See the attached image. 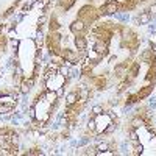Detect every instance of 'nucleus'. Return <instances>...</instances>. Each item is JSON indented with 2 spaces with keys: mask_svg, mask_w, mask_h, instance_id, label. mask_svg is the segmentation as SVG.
Masks as SVG:
<instances>
[{
  "mask_svg": "<svg viewBox=\"0 0 156 156\" xmlns=\"http://www.w3.org/2000/svg\"><path fill=\"white\" fill-rule=\"evenodd\" d=\"M119 8H120L119 2H115V0H106V3L100 8V11L103 14H112V12H115Z\"/></svg>",
  "mask_w": 156,
  "mask_h": 156,
  "instance_id": "1",
  "label": "nucleus"
},
{
  "mask_svg": "<svg viewBox=\"0 0 156 156\" xmlns=\"http://www.w3.org/2000/svg\"><path fill=\"white\" fill-rule=\"evenodd\" d=\"M97 150H100V151H97V153H101V151H106V150H108V144H106V142H103V144H100V145L97 147Z\"/></svg>",
  "mask_w": 156,
  "mask_h": 156,
  "instance_id": "8",
  "label": "nucleus"
},
{
  "mask_svg": "<svg viewBox=\"0 0 156 156\" xmlns=\"http://www.w3.org/2000/svg\"><path fill=\"white\" fill-rule=\"evenodd\" d=\"M131 123H133V126H134V128H139V126L144 125V120H142L140 117H136V119H133V122H131Z\"/></svg>",
  "mask_w": 156,
  "mask_h": 156,
  "instance_id": "6",
  "label": "nucleus"
},
{
  "mask_svg": "<svg viewBox=\"0 0 156 156\" xmlns=\"http://www.w3.org/2000/svg\"><path fill=\"white\" fill-rule=\"evenodd\" d=\"M75 45H76V48L78 50H86V47H87V42H86V39L83 37V36H76L75 37Z\"/></svg>",
  "mask_w": 156,
  "mask_h": 156,
  "instance_id": "3",
  "label": "nucleus"
},
{
  "mask_svg": "<svg viewBox=\"0 0 156 156\" xmlns=\"http://www.w3.org/2000/svg\"><path fill=\"white\" fill-rule=\"evenodd\" d=\"M139 22H140V23H148V22H150V14H142V16L139 17Z\"/></svg>",
  "mask_w": 156,
  "mask_h": 156,
  "instance_id": "7",
  "label": "nucleus"
},
{
  "mask_svg": "<svg viewBox=\"0 0 156 156\" xmlns=\"http://www.w3.org/2000/svg\"><path fill=\"white\" fill-rule=\"evenodd\" d=\"M92 112H94L95 115H98V114H101V112H103V108H101L100 105H97V106H94V108H92Z\"/></svg>",
  "mask_w": 156,
  "mask_h": 156,
  "instance_id": "9",
  "label": "nucleus"
},
{
  "mask_svg": "<svg viewBox=\"0 0 156 156\" xmlns=\"http://www.w3.org/2000/svg\"><path fill=\"white\" fill-rule=\"evenodd\" d=\"M150 92H151V86H145L142 90H139V92H137V97H139V98H145Z\"/></svg>",
  "mask_w": 156,
  "mask_h": 156,
  "instance_id": "4",
  "label": "nucleus"
},
{
  "mask_svg": "<svg viewBox=\"0 0 156 156\" xmlns=\"http://www.w3.org/2000/svg\"><path fill=\"white\" fill-rule=\"evenodd\" d=\"M150 14H156V5H151L150 6Z\"/></svg>",
  "mask_w": 156,
  "mask_h": 156,
  "instance_id": "10",
  "label": "nucleus"
},
{
  "mask_svg": "<svg viewBox=\"0 0 156 156\" xmlns=\"http://www.w3.org/2000/svg\"><path fill=\"white\" fill-rule=\"evenodd\" d=\"M70 30H72L73 33H83V31L86 30V25H84L83 20H76V22H73V23L70 25Z\"/></svg>",
  "mask_w": 156,
  "mask_h": 156,
  "instance_id": "2",
  "label": "nucleus"
},
{
  "mask_svg": "<svg viewBox=\"0 0 156 156\" xmlns=\"http://www.w3.org/2000/svg\"><path fill=\"white\" fill-rule=\"evenodd\" d=\"M76 98H78V95H76L75 92H70V94L67 95V98H66V100H67V101H66V103H67V106H72L73 103L76 101Z\"/></svg>",
  "mask_w": 156,
  "mask_h": 156,
  "instance_id": "5",
  "label": "nucleus"
}]
</instances>
